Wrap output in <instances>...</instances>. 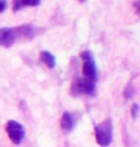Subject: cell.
<instances>
[{
  "mask_svg": "<svg viewBox=\"0 0 140 147\" xmlns=\"http://www.w3.org/2000/svg\"><path fill=\"white\" fill-rule=\"evenodd\" d=\"M14 31H15V34H17V38L31 40L35 35L34 26H32L30 24H23L20 25V26H15Z\"/></svg>",
  "mask_w": 140,
  "mask_h": 147,
  "instance_id": "cell-6",
  "label": "cell"
},
{
  "mask_svg": "<svg viewBox=\"0 0 140 147\" xmlns=\"http://www.w3.org/2000/svg\"><path fill=\"white\" fill-rule=\"evenodd\" d=\"M17 34L14 28H2L0 29V46L11 47L17 41Z\"/></svg>",
  "mask_w": 140,
  "mask_h": 147,
  "instance_id": "cell-5",
  "label": "cell"
},
{
  "mask_svg": "<svg viewBox=\"0 0 140 147\" xmlns=\"http://www.w3.org/2000/svg\"><path fill=\"white\" fill-rule=\"evenodd\" d=\"M95 140L102 147H107L113 141V124L111 119H106L98 123L94 129Z\"/></svg>",
  "mask_w": 140,
  "mask_h": 147,
  "instance_id": "cell-2",
  "label": "cell"
},
{
  "mask_svg": "<svg viewBox=\"0 0 140 147\" xmlns=\"http://www.w3.org/2000/svg\"><path fill=\"white\" fill-rule=\"evenodd\" d=\"M82 59V77L81 79L96 85L98 81V67L94 56L90 51H84L80 54Z\"/></svg>",
  "mask_w": 140,
  "mask_h": 147,
  "instance_id": "cell-1",
  "label": "cell"
},
{
  "mask_svg": "<svg viewBox=\"0 0 140 147\" xmlns=\"http://www.w3.org/2000/svg\"><path fill=\"white\" fill-rule=\"evenodd\" d=\"M40 59L42 63H44L49 69H53L56 66V58L48 51H42L40 53Z\"/></svg>",
  "mask_w": 140,
  "mask_h": 147,
  "instance_id": "cell-8",
  "label": "cell"
},
{
  "mask_svg": "<svg viewBox=\"0 0 140 147\" xmlns=\"http://www.w3.org/2000/svg\"><path fill=\"white\" fill-rule=\"evenodd\" d=\"M138 113H139V105L137 103H134L131 105V109H130V114H131L133 119H136L138 117Z\"/></svg>",
  "mask_w": 140,
  "mask_h": 147,
  "instance_id": "cell-10",
  "label": "cell"
},
{
  "mask_svg": "<svg viewBox=\"0 0 140 147\" xmlns=\"http://www.w3.org/2000/svg\"><path fill=\"white\" fill-rule=\"evenodd\" d=\"M41 3V0H17L13 2V11L17 12L23 7H36Z\"/></svg>",
  "mask_w": 140,
  "mask_h": 147,
  "instance_id": "cell-9",
  "label": "cell"
},
{
  "mask_svg": "<svg viewBox=\"0 0 140 147\" xmlns=\"http://www.w3.org/2000/svg\"><path fill=\"white\" fill-rule=\"evenodd\" d=\"M95 87L96 85L88 82L85 80L78 78L77 80H74V82L71 86V92L76 96L79 94H88V96H93L95 92Z\"/></svg>",
  "mask_w": 140,
  "mask_h": 147,
  "instance_id": "cell-4",
  "label": "cell"
},
{
  "mask_svg": "<svg viewBox=\"0 0 140 147\" xmlns=\"http://www.w3.org/2000/svg\"><path fill=\"white\" fill-rule=\"evenodd\" d=\"M8 7V3H7L6 0H0V13L3 12Z\"/></svg>",
  "mask_w": 140,
  "mask_h": 147,
  "instance_id": "cell-11",
  "label": "cell"
},
{
  "mask_svg": "<svg viewBox=\"0 0 140 147\" xmlns=\"http://www.w3.org/2000/svg\"><path fill=\"white\" fill-rule=\"evenodd\" d=\"M6 132L13 144H20L25 136V129L23 125L14 120H10L7 122Z\"/></svg>",
  "mask_w": 140,
  "mask_h": 147,
  "instance_id": "cell-3",
  "label": "cell"
},
{
  "mask_svg": "<svg viewBox=\"0 0 140 147\" xmlns=\"http://www.w3.org/2000/svg\"><path fill=\"white\" fill-rule=\"evenodd\" d=\"M76 126V120L73 115L68 112V111H65L61 115V120H60V127L61 129H64L65 132H71Z\"/></svg>",
  "mask_w": 140,
  "mask_h": 147,
  "instance_id": "cell-7",
  "label": "cell"
}]
</instances>
